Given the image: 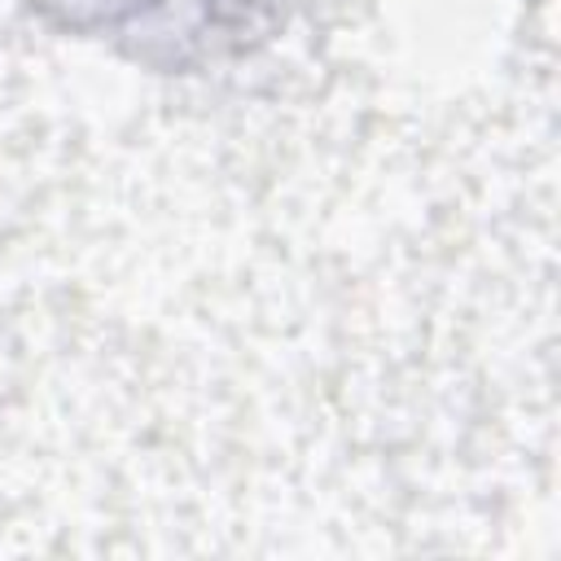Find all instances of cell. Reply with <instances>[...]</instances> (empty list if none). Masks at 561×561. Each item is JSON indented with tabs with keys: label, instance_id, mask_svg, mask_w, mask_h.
Instances as JSON below:
<instances>
[{
	"label": "cell",
	"instance_id": "cell-1",
	"mask_svg": "<svg viewBox=\"0 0 561 561\" xmlns=\"http://www.w3.org/2000/svg\"><path fill=\"white\" fill-rule=\"evenodd\" d=\"M70 13H88L96 22H118V18H131V13H149V9H162L171 0H66Z\"/></svg>",
	"mask_w": 561,
	"mask_h": 561
}]
</instances>
